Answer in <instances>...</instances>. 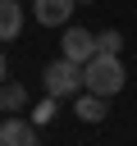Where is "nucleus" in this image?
I'll return each instance as SVG.
<instances>
[{"instance_id":"11","label":"nucleus","mask_w":137,"mask_h":146,"mask_svg":"<svg viewBox=\"0 0 137 146\" xmlns=\"http://www.w3.org/2000/svg\"><path fill=\"white\" fill-rule=\"evenodd\" d=\"M78 5H96V0H78Z\"/></svg>"},{"instance_id":"5","label":"nucleus","mask_w":137,"mask_h":146,"mask_svg":"<svg viewBox=\"0 0 137 146\" xmlns=\"http://www.w3.org/2000/svg\"><path fill=\"white\" fill-rule=\"evenodd\" d=\"M32 141H37V123L32 119L23 123L18 114H9L5 128H0V146H32Z\"/></svg>"},{"instance_id":"3","label":"nucleus","mask_w":137,"mask_h":146,"mask_svg":"<svg viewBox=\"0 0 137 146\" xmlns=\"http://www.w3.org/2000/svg\"><path fill=\"white\" fill-rule=\"evenodd\" d=\"M59 50H64V59H73V64H91L96 55H100V46H96V32H87V27H64V41H59Z\"/></svg>"},{"instance_id":"2","label":"nucleus","mask_w":137,"mask_h":146,"mask_svg":"<svg viewBox=\"0 0 137 146\" xmlns=\"http://www.w3.org/2000/svg\"><path fill=\"white\" fill-rule=\"evenodd\" d=\"M82 73H87V91H96V96H114V91H123V82H128L119 55H96Z\"/></svg>"},{"instance_id":"10","label":"nucleus","mask_w":137,"mask_h":146,"mask_svg":"<svg viewBox=\"0 0 137 146\" xmlns=\"http://www.w3.org/2000/svg\"><path fill=\"white\" fill-rule=\"evenodd\" d=\"M50 119H55V96H46V100L32 110V123H37V128H41V123H50Z\"/></svg>"},{"instance_id":"8","label":"nucleus","mask_w":137,"mask_h":146,"mask_svg":"<svg viewBox=\"0 0 137 146\" xmlns=\"http://www.w3.org/2000/svg\"><path fill=\"white\" fill-rule=\"evenodd\" d=\"M0 105H5V114H18V110L27 105V91H23L18 82H5V91H0Z\"/></svg>"},{"instance_id":"12","label":"nucleus","mask_w":137,"mask_h":146,"mask_svg":"<svg viewBox=\"0 0 137 146\" xmlns=\"http://www.w3.org/2000/svg\"><path fill=\"white\" fill-rule=\"evenodd\" d=\"M32 146H41V141H32Z\"/></svg>"},{"instance_id":"6","label":"nucleus","mask_w":137,"mask_h":146,"mask_svg":"<svg viewBox=\"0 0 137 146\" xmlns=\"http://www.w3.org/2000/svg\"><path fill=\"white\" fill-rule=\"evenodd\" d=\"M73 114H78L82 123H100V119H105V96H96V91H82V96L73 100Z\"/></svg>"},{"instance_id":"1","label":"nucleus","mask_w":137,"mask_h":146,"mask_svg":"<svg viewBox=\"0 0 137 146\" xmlns=\"http://www.w3.org/2000/svg\"><path fill=\"white\" fill-rule=\"evenodd\" d=\"M41 82H46V96H55V100H64V96H82V91H87V73H82V64L64 59V55L41 73Z\"/></svg>"},{"instance_id":"4","label":"nucleus","mask_w":137,"mask_h":146,"mask_svg":"<svg viewBox=\"0 0 137 146\" xmlns=\"http://www.w3.org/2000/svg\"><path fill=\"white\" fill-rule=\"evenodd\" d=\"M73 9H78V0H32V18L41 27H64Z\"/></svg>"},{"instance_id":"7","label":"nucleus","mask_w":137,"mask_h":146,"mask_svg":"<svg viewBox=\"0 0 137 146\" xmlns=\"http://www.w3.org/2000/svg\"><path fill=\"white\" fill-rule=\"evenodd\" d=\"M18 32H23V5L18 0H0V36L14 41Z\"/></svg>"},{"instance_id":"9","label":"nucleus","mask_w":137,"mask_h":146,"mask_svg":"<svg viewBox=\"0 0 137 146\" xmlns=\"http://www.w3.org/2000/svg\"><path fill=\"white\" fill-rule=\"evenodd\" d=\"M96 46H100V55H119V50H123V36L110 27V32H100V36H96Z\"/></svg>"}]
</instances>
